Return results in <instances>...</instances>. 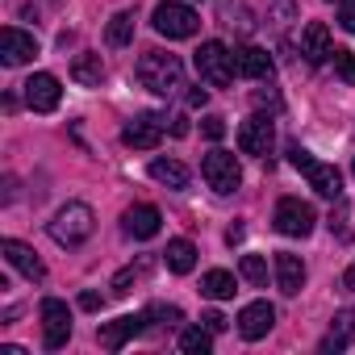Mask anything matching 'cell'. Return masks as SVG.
<instances>
[{
	"mask_svg": "<svg viewBox=\"0 0 355 355\" xmlns=\"http://www.w3.org/2000/svg\"><path fill=\"white\" fill-rule=\"evenodd\" d=\"M201 322H205V326H209V330H214V334H222V330H226V326H230V322H226V318H222V313H218V309H209V313H201Z\"/></svg>",
	"mask_w": 355,
	"mask_h": 355,
	"instance_id": "4dcf8cb0",
	"label": "cell"
},
{
	"mask_svg": "<svg viewBox=\"0 0 355 355\" xmlns=\"http://www.w3.org/2000/svg\"><path fill=\"white\" fill-rule=\"evenodd\" d=\"M193 63H197L201 84H209V88H226L234 80V59H230V51L222 42H201V51H197Z\"/></svg>",
	"mask_w": 355,
	"mask_h": 355,
	"instance_id": "8992f818",
	"label": "cell"
},
{
	"mask_svg": "<svg viewBox=\"0 0 355 355\" xmlns=\"http://www.w3.org/2000/svg\"><path fill=\"white\" fill-rule=\"evenodd\" d=\"M201 293H205V297H214V301H230L239 288H234V276H230L226 268H214V272H205V276H201Z\"/></svg>",
	"mask_w": 355,
	"mask_h": 355,
	"instance_id": "cb8c5ba5",
	"label": "cell"
},
{
	"mask_svg": "<svg viewBox=\"0 0 355 355\" xmlns=\"http://www.w3.org/2000/svg\"><path fill=\"white\" fill-rule=\"evenodd\" d=\"M301 55H305L309 63H330V55H334V42H330V30H326V21H309V26L301 30Z\"/></svg>",
	"mask_w": 355,
	"mask_h": 355,
	"instance_id": "e0dca14e",
	"label": "cell"
},
{
	"mask_svg": "<svg viewBox=\"0 0 355 355\" xmlns=\"http://www.w3.org/2000/svg\"><path fill=\"white\" fill-rule=\"evenodd\" d=\"M159 226H163V214H159L155 205H130V209L121 214V230H125L130 239H155Z\"/></svg>",
	"mask_w": 355,
	"mask_h": 355,
	"instance_id": "9a60e30c",
	"label": "cell"
},
{
	"mask_svg": "<svg viewBox=\"0 0 355 355\" xmlns=\"http://www.w3.org/2000/svg\"><path fill=\"white\" fill-rule=\"evenodd\" d=\"M201 134H205V138H214V142H218V138H222V134H226V117H218V113H209V117H205V121H201Z\"/></svg>",
	"mask_w": 355,
	"mask_h": 355,
	"instance_id": "f1b7e54d",
	"label": "cell"
},
{
	"mask_svg": "<svg viewBox=\"0 0 355 355\" xmlns=\"http://www.w3.org/2000/svg\"><path fill=\"white\" fill-rule=\"evenodd\" d=\"M326 5H343V0H326Z\"/></svg>",
	"mask_w": 355,
	"mask_h": 355,
	"instance_id": "d590c367",
	"label": "cell"
},
{
	"mask_svg": "<svg viewBox=\"0 0 355 355\" xmlns=\"http://www.w3.org/2000/svg\"><path fill=\"white\" fill-rule=\"evenodd\" d=\"M134 76H138V84L150 88L155 96H171L175 88H184V63L175 59V55H167V51H146V55L138 59Z\"/></svg>",
	"mask_w": 355,
	"mask_h": 355,
	"instance_id": "6da1fadb",
	"label": "cell"
},
{
	"mask_svg": "<svg viewBox=\"0 0 355 355\" xmlns=\"http://www.w3.org/2000/svg\"><path fill=\"white\" fill-rule=\"evenodd\" d=\"M230 59H234V76H243V80H268L272 76V55L263 46H239Z\"/></svg>",
	"mask_w": 355,
	"mask_h": 355,
	"instance_id": "2e32d148",
	"label": "cell"
},
{
	"mask_svg": "<svg viewBox=\"0 0 355 355\" xmlns=\"http://www.w3.org/2000/svg\"><path fill=\"white\" fill-rule=\"evenodd\" d=\"M150 21H155V30H159L163 38H193V34L201 30L197 9L180 5V0H163V5H155Z\"/></svg>",
	"mask_w": 355,
	"mask_h": 355,
	"instance_id": "277c9868",
	"label": "cell"
},
{
	"mask_svg": "<svg viewBox=\"0 0 355 355\" xmlns=\"http://www.w3.org/2000/svg\"><path fill=\"white\" fill-rule=\"evenodd\" d=\"M38 55V42H34V34H26V30H13V26H5L0 30V59H5V67H21V63H30Z\"/></svg>",
	"mask_w": 355,
	"mask_h": 355,
	"instance_id": "7c38bea8",
	"label": "cell"
},
{
	"mask_svg": "<svg viewBox=\"0 0 355 355\" xmlns=\"http://www.w3.org/2000/svg\"><path fill=\"white\" fill-rule=\"evenodd\" d=\"M146 322H150V313H125V318H113V322H101V330H96V343L105 347V351H121L134 334H142L146 330Z\"/></svg>",
	"mask_w": 355,
	"mask_h": 355,
	"instance_id": "30bf717a",
	"label": "cell"
},
{
	"mask_svg": "<svg viewBox=\"0 0 355 355\" xmlns=\"http://www.w3.org/2000/svg\"><path fill=\"white\" fill-rule=\"evenodd\" d=\"M201 175H205V184L218 193V197H230L239 184H243V167L230 150H209L201 159Z\"/></svg>",
	"mask_w": 355,
	"mask_h": 355,
	"instance_id": "5b68a950",
	"label": "cell"
},
{
	"mask_svg": "<svg viewBox=\"0 0 355 355\" xmlns=\"http://www.w3.org/2000/svg\"><path fill=\"white\" fill-rule=\"evenodd\" d=\"M288 163L309 180V189L318 193V197H330V201H338V193H343V175H338V167L334 163H318L305 146H288Z\"/></svg>",
	"mask_w": 355,
	"mask_h": 355,
	"instance_id": "3957f363",
	"label": "cell"
},
{
	"mask_svg": "<svg viewBox=\"0 0 355 355\" xmlns=\"http://www.w3.org/2000/svg\"><path fill=\"white\" fill-rule=\"evenodd\" d=\"M343 288H355V268H351V272L343 276Z\"/></svg>",
	"mask_w": 355,
	"mask_h": 355,
	"instance_id": "e575fe53",
	"label": "cell"
},
{
	"mask_svg": "<svg viewBox=\"0 0 355 355\" xmlns=\"http://www.w3.org/2000/svg\"><path fill=\"white\" fill-rule=\"evenodd\" d=\"M272 326H276V309H272L268 301H251V305H243V313H239V334H243L247 343L263 338Z\"/></svg>",
	"mask_w": 355,
	"mask_h": 355,
	"instance_id": "5bb4252c",
	"label": "cell"
},
{
	"mask_svg": "<svg viewBox=\"0 0 355 355\" xmlns=\"http://www.w3.org/2000/svg\"><path fill=\"white\" fill-rule=\"evenodd\" d=\"M105 42L109 46H130L134 42V13H113V21L105 30Z\"/></svg>",
	"mask_w": 355,
	"mask_h": 355,
	"instance_id": "d4e9b609",
	"label": "cell"
},
{
	"mask_svg": "<svg viewBox=\"0 0 355 355\" xmlns=\"http://www.w3.org/2000/svg\"><path fill=\"white\" fill-rule=\"evenodd\" d=\"M0 251H5V259H9V268H17L26 280H46V263L38 259V251L34 247H26V243H17V239H5L0 243Z\"/></svg>",
	"mask_w": 355,
	"mask_h": 355,
	"instance_id": "4fadbf2b",
	"label": "cell"
},
{
	"mask_svg": "<svg viewBox=\"0 0 355 355\" xmlns=\"http://www.w3.org/2000/svg\"><path fill=\"white\" fill-rule=\"evenodd\" d=\"M313 222H318V214H313L309 201L284 197V201L276 205V230L288 234V239H305V234H313Z\"/></svg>",
	"mask_w": 355,
	"mask_h": 355,
	"instance_id": "52a82bcc",
	"label": "cell"
},
{
	"mask_svg": "<svg viewBox=\"0 0 355 355\" xmlns=\"http://www.w3.org/2000/svg\"><path fill=\"white\" fill-rule=\"evenodd\" d=\"M355 343V313H334V322H330V330H326V338H322V355H330V351H347Z\"/></svg>",
	"mask_w": 355,
	"mask_h": 355,
	"instance_id": "ffe728a7",
	"label": "cell"
},
{
	"mask_svg": "<svg viewBox=\"0 0 355 355\" xmlns=\"http://www.w3.org/2000/svg\"><path fill=\"white\" fill-rule=\"evenodd\" d=\"M255 109H280V96L276 92H255Z\"/></svg>",
	"mask_w": 355,
	"mask_h": 355,
	"instance_id": "1f68e13d",
	"label": "cell"
},
{
	"mask_svg": "<svg viewBox=\"0 0 355 355\" xmlns=\"http://www.w3.org/2000/svg\"><path fill=\"white\" fill-rule=\"evenodd\" d=\"M272 142H276V130H272V117L255 113L239 125V150L243 155H255V159H268L272 155Z\"/></svg>",
	"mask_w": 355,
	"mask_h": 355,
	"instance_id": "9c48e42d",
	"label": "cell"
},
{
	"mask_svg": "<svg viewBox=\"0 0 355 355\" xmlns=\"http://www.w3.org/2000/svg\"><path fill=\"white\" fill-rule=\"evenodd\" d=\"M330 63H334V71H338L347 84H355V55H351V51H338V46H334Z\"/></svg>",
	"mask_w": 355,
	"mask_h": 355,
	"instance_id": "83f0119b",
	"label": "cell"
},
{
	"mask_svg": "<svg viewBox=\"0 0 355 355\" xmlns=\"http://www.w3.org/2000/svg\"><path fill=\"white\" fill-rule=\"evenodd\" d=\"M351 171H355V163H351Z\"/></svg>",
	"mask_w": 355,
	"mask_h": 355,
	"instance_id": "8d00e7d4",
	"label": "cell"
},
{
	"mask_svg": "<svg viewBox=\"0 0 355 355\" xmlns=\"http://www.w3.org/2000/svg\"><path fill=\"white\" fill-rule=\"evenodd\" d=\"M205 101H209V88H201V84H197V88L189 92V105H193V109H201Z\"/></svg>",
	"mask_w": 355,
	"mask_h": 355,
	"instance_id": "d6a6232c",
	"label": "cell"
},
{
	"mask_svg": "<svg viewBox=\"0 0 355 355\" xmlns=\"http://www.w3.org/2000/svg\"><path fill=\"white\" fill-rule=\"evenodd\" d=\"M92 230H96V214H92L84 201H67V205L55 214V222H51V239H55L59 247H80V243L92 239Z\"/></svg>",
	"mask_w": 355,
	"mask_h": 355,
	"instance_id": "7a4b0ae2",
	"label": "cell"
},
{
	"mask_svg": "<svg viewBox=\"0 0 355 355\" xmlns=\"http://www.w3.org/2000/svg\"><path fill=\"white\" fill-rule=\"evenodd\" d=\"M338 26L347 34H355V0H343V5H338Z\"/></svg>",
	"mask_w": 355,
	"mask_h": 355,
	"instance_id": "f546056e",
	"label": "cell"
},
{
	"mask_svg": "<svg viewBox=\"0 0 355 355\" xmlns=\"http://www.w3.org/2000/svg\"><path fill=\"white\" fill-rule=\"evenodd\" d=\"M159 138H163L159 117H134V121L121 130V142H125V146H134V150H155V146H159Z\"/></svg>",
	"mask_w": 355,
	"mask_h": 355,
	"instance_id": "ac0fdd59",
	"label": "cell"
},
{
	"mask_svg": "<svg viewBox=\"0 0 355 355\" xmlns=\"http://www.w3.org/2000/svg\"><path fill=\"white\" fill-rule=\"evenodd\" d=\"M67 338H71V309L59 297H46L42 301V347L59 351V347H67Z\"/></svg>",
	"mask_w": 355,
	"mask_h": 355,
	"instance_id": "ba28073f",
	"label": "cell"
},
{
	"mask_svg": "<svg viewBox=\"0 0 355 355\" xmlns=\"http://www.w3.org/2000/svg\"><path fill=\"white\" fill-rule=\"evenodd\" d=\"M239 272H243V280H247V284H255V288H263V284H268V263H263V255H243Z\"/></svg>",
	"mask_w": 355,
	"mask_h": 355,
	"instance_id": "4316f807",
	"label": "cell"
},
{
	"mask_svg": "<svg viewBox=\"0 0 355 355\" xmlns=\"http://www.w3.org/2000/svg\"><path fill=\"white\" fill-rule=\"evenodd\" d=\"M21 88H26V105H30L34 113H55V109H59V101H63V88H59V80H55L51 71L30 76Z\"/></svg>",
	"mask_w": 355,
	"mask_h": 355,
	"instance_id": "8fae6325",
	"label": "cell"
},
{
	"mask_svg": "<svg viewBox=\"0 0 355 355\" xmlns=\"http://www.w3.org/2000/svg\"><path fill=\"white\" fill-rule=\"evenodd\" d=\"M71 80L84 84V88H101V80H105V63H101V55H76V63H71Z\"/></svg>",
	"mask_w": 355,
	"mask_h": 355,
	"instance_id": "603a6c76",
	"label": "cell"
},
{
	"mask_svg": "<svg viewBox=\"0 0 355 355\" xmlns=\"http://www.w3.org/2000/svg\"><path fill=\"white\" fill-rule=\"evenodd\" d=\"M163 259H167V268H171L175 276H184V272L197 268V247H193L189 239H171L167 251H163Z\"/></svg>",
	"mask_w": 355,
	"mask_h": 355,
	"instance_id": "7402d4cb",
	"label": "cell"
},
{
	"mask_svg": "<svg viewBox=\"0 0 355 355\" xmlns=\"http://www.w3.org/2000/svg\"><path fill=\"white\" fill-rule=\"evenodd\" d=\"M101 293H80V309H101Z\"/></svg>",
	"mask_w": 355,
	"mask_h": 355,
	"instance_id": "836d02e7",
	"label": "cell"
},
{
	"mask_svg": "<svg viewBox=\"0 0 355 355\" xmlns=\"http://www.w3.org/2000/svg\"><path fill=\"white\" fill-rule=\"evenodd\" d=\"M276 284H280V293H284V297H297V293H301V284H305V263H301L297 255L280 251V255H276Z\"/></svg>",
	"mask_w": 355,
	"mask_h": 355,
	"instance_id": "d6986e66",
	"label": "cell"
},
{
	"mask_svg": "<svg viewBox=\"0 0 355 355\" xmlns=\"http://www.w3.org/2000/svg\"><path fill=\"white\" fill-rule=\"evenodd\" d=\"M150 180L180 193V189H189V167L180 159H150Z\"/></svg>",
	"mask_w": 355,
	"mask_h": 355,
	"instance_id": "44dd1931",
	"label": "cell"
},
{
	"mask_svg": "<svg viewBox=\"0 0 355 355\" xmlns=\"http://www.w3.org/2000/svg\"><path fill=\"white\" fill-rule=\"evenodd\" d=\"M209 334H214L209 326H193V330H184V334H180V351H189V355H209V347H214Z\"/></svg>",
	"mask_w": 355,
	"mask_h": 355,
	"instance_id": "484cf974",
	"label": "cell"
}]
</instances>
